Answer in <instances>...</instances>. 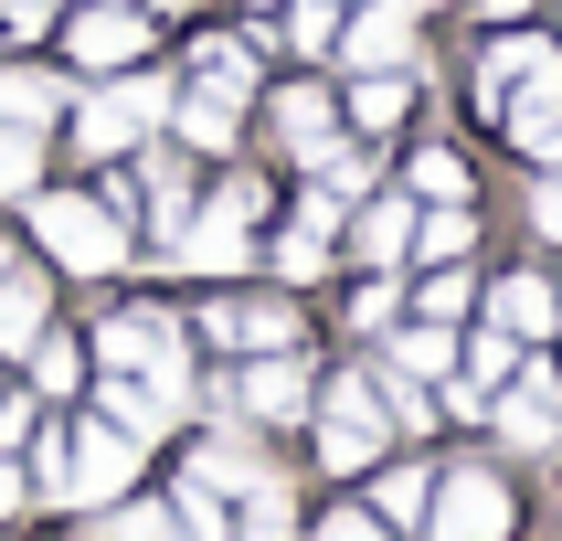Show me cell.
<instances>
[{
	"label": "cell",
	"mask_w": 562,
	"mask_h": 541,
	"mask_svg": "<svg viewBox=\"0 0 562 541\" xmlns=\"http://www.w3.org/2000/svg\"><path fill=\"white\" fill-rule=\"evenodd\" d=\"M32 234H43V255L75 266V277L127 266V213H106L95 191H32Z\"/></svg>",
	"instance_id": "obj_1"
},
{
	"label": "cell",
	"mask_w": 562,
	"mask_h": 541,
	"mask_svg": "<svg viewBox=\"0 0 562 541\" xmlns=\"http://www.w3.org/2000/svg\"><path fill=\"white\" fill-rule=\"evenodd\" d=\"M245 223H255V181H234L223 202H202V213L170 223V266H181V277H234V266L255 255Z\"/></svg>",
	"instance_id": "obj_2"
},
{
	"label": "cell",
	"mask_w": 562,
	"mask_h": 541,
	"mask_svg": "<svg viewBox=\"0 0 562 541\" xmlns=\"http://www.w3.org/2000/svg\"><path fill=\"white\" fill-rule=\"evenodd\" d=\"M170 117V86H159V75H106V86L86 95V117H75V138H86L95 159H117V149H138V138H149V127Z\"/></svg>",
	"instance_id": "obj_3"
},
{
	"label": "cell",
	"mask_w": 562,
	"mask_h": 541,
	"mask_svg": "<svg viewBox=\"0 0 562 541\" xmlns=\"http://www.w3.org/2000/svg\"><path fill=\"white\" fill-rule=\"evenodd\" d=\"M509 488L488 467H446L436 477V499H425V541H509Z\"/></svg>",
	"instance_id": "obj_4"
},
{
	"label": "cell",
	"mask_w": 562,
	"mask_h": 541,
	"mask_svg": "<svg viewBox=\"0 0 562 541\" xmlns=\"http://www.w3.org/2000/svg\"><path fill=\"white\" fill-rule=\"evenodd\" d=\"M95 361H106V372H138V382H159V393H191V350L170 340V318H149V308L106 318V329H95Z\"/></svg>",
	"instance_id": "obj_5"
},
{
	"label": "cell",
	"mask_w": 562,
	"mask_h": 541,
	"mask_svg": "<svg viewBox=\"0 0 562 541\" xmlns=\"http://www.w3.org/2000/svg\"><path fill=\"white\" fill-rule=\"evenodd\" d=\"M488 425H499L520 457H541V446H562V372L552 361H520V372L488 393Z\"/></svg>",
	"instance_id": "obj_6"
},
{
	"label": "cell",
	"mask_w": 562,
	"mask_h": 541,
	"mask_svg": "<svg viewBox=\"0 0 562 541\" xmlns=\"http://www.w3.org/2000/svg\"><path fill=\"white\" fill-rule=\"evenodd\" d=\"M414 32H425V0H361L329 54H350V75H393V64H414Z\"/></svg>",
	"instance_id": "obj_7"
},
{
	"label": "cell",
	"mask_w": 562,
	"mask_h": 541,
	"mask_svg": "<svg viewBox=\"0 0 562 541\" xmlns=\"http://www.w3.org/2000/svg\"><path fill=\"white\" fill-rule=\"evenodd\" d=\"M382 436H393L382 393H372V382H340V393H329V414H318V457L350 477V467H372V457H382Z\"/></svg>",
	"instance_id": "obj_8"
},
{
	"label": "cell",
	"mask_w": 562,
	"mask_h": 541,
	"mask_svg": "<svg viewBox=\"0 0 562 541\" xmlns=\"http://www.w3.org/2000/svg\"><path fill=\"white\" fill-rule=\"evenodd\" d=\"M127 467H138V436H117V425H106V414H95L86 436L64 446V499H75V509H95V499H117V488H127Z\"/></svg>",
	"instance_id": "obj_9"
},
{
	"label": "cell",
	"mask_w": 562,
	"mask_h": 541,
	"mask_svg": "<svg viewBox=\"0 0 562 541\" xmlns=\"http://www.w3.org/2000/svg\"><path fill=\"white\" fill-rule=\"evenodd\" d=\"M64 54L86 64V75H117V64H138V54H149V22H138L127 0H86V22L64 32Z\"/></svg>",
	"instance_id": "obj_10"
},
{
	"label": "cell",
	"mask_w": 562,
	"mask_h": 541,
	"mask_svg": "<svg viewBox=\"0 0 562 541\" xmlns=\"http://www.w3.org/2000/svg\"><path fill=\"white\" fill-rule=\"evenodd\" d=\"M234 404H245L255 425H297V414H308V361H297V350H255V372L234 382Z\"/></svg>",
	"instance_id": "obj_11"
},
{
	"label": "cell",
	"mask_w": 562,
	"mask_h": 541,
	"mask_svg": "<svg viewBox=\"0 0 562 541\" xmlns=\"http://www.w3.org/2000/svg\"><path fill=\"white\" fill-rule=\"evenodd\" d=\"M266 117H277V149H286V159H308V170H318L329 149H340V106H329L318 86H286L277 106H266Z\"/></svg>",
	"instance_id": "obj_12"
},
{
	"label": "cell",
	"mask_w": 562,
	"mask_h": 541,
	"mask_svg": "<svg viewBox=\"0 0 562 541\" xmlns=\"http://www.w3.org/2000/svg\"><path fill=\"white\" fill-rule=\"evenodd\" d=\"M488 329H509L520 350H531V340H552V329H562L552 277H499V286H488Z\"/></svg>",
	"instance_id": "obj_13"
},
{
	"label": "cell",
	"mask_w": 562,
	"mask_h": 541,
	"mask_svg": "<svg viewBox=\"0 0 562 541\" xmlns=\"http://www.w3.org/2000/svg\"><path fill=\"white\" fill-rule=\"evenodd\" d=\"M350 255H361V266H404V255H414V202H404V191L350 213Z\"/></svg>",
	"instance_id": "obj_14"
},
{
	"label": "cell",
	"mask_w": 562,
	"mask_h": 541,
	"mask_svg": "<svg viewBox=\"0 0 562 541\" xmlns=\"http://www.w3.org/2000/svg\"><path fill=\"white\" fill-rule=\"evenodd\" d=\"M329 234H340V191H308L297 223H286V245H277V266L286 277H318V266H329Z\"/></svg>",
	"instance_id": "obj_15"
},
{
	"label": "cell",
	"mask_w": 562,
	"mask_h": 541,
	"mask_svg": "<svg viewBox=\"0 0 562 541\" xmlns=\"http://www.w3.org/2000/svg\"><path fill=\"white\" fill-rule=\"evenodd\" d=\"M170 117H181V149H234L245 95H234V86H191V95H170Z\"/></svg>",
	"instance_id": "obj_16"
},
{
	"label": "cell",
	"mask_w": 562,
	"mask_h": 541,
	"mask_svg": "<svg viewBox=\"0 0 562 541\" xmlns=\"http://www.w3.org/2000/svg\"><path fill=\"white\" fill-rule=\"evenodd\" d=\"M95 414H106L117 436H159V425H170V393L138 382V372H106V382H95Z\"/></svg>",
	"instance_id": "obj_17"
},
{
	"label": "cell",
	"mask_w": 562,
	"mask_h": 541,
	"mask_svg": "<svg viewBox=\"0 0 562 541\" xmlns=\"http://www.w3.org/2000/svg\"><path fill=\"white\" fill-rule=\"evenodd\" d=\"M468 245H477V213H468V202H425V213H414V255H425V266H457Z\"/></svg>",
	"instance_id": "obj_18"
},
{
	"label": "cell",
	"mask_w": 562,
	"mask_h": 541,
	"mask_svg": "<svg viewBox=\"0 0 562 541\" xmlns=\"http://www.w3.org/2000/svg\"><path fill=\"white\" fill-rule=\"evenodd\" d=\"M393 372H404V382L457 372V340H446V318H414V329H393Z\"/></svg>",
	"instance_id": "obj_19"
},
{
	"label": "cell",
	"mask_w": 562,
	"mask_h": 541,
	"mask_svg": "<svg viewBox=\"0 0 562 541\" xmlns=\"http://www.w3.org/2000/svg\"><path fill=\"white\" fill-rule=\"evenodd\" d=\"M32 340H43V277L0 266V350H32Z\"/></svg>",
	"instance_id": "obj_20"
},
{
	"label": "cell",
	"mask_w": 562,
	"mask_h": 541,
	"mask_svg": "<svg viewBox=\"0 0 562 541\" xmlns=\"http://www.w3.org/2000/svg\"><path fill=\"white\" fill-rule=\"evenodd\" d=\"M404 106H414V75H404V64L350 86V127H404Z\"/></svg>",
	"instance_id": "obj_21"
},
{
	"label": "cell",
	"mask_w": 562,
	"mask_h": 541,
	"mask_svg": "<svg viewBox=\"0 0 562 541\" xmlns=\"http://www.w3.org/2000/svg\"><path fill=\"white\" fill-rule=\"evenodd\" d=\"M425 499H436V467H382L372 477V520L393 531V520H425Z\"/></svg>",
	"instance_id": "obj_22"
},
{
	"label": "cell",
	"mask_w": 562,
	"mask_h": 541,
	"mask_svg": "<svg viewBox=\"0 0 562 541\" xmlns=\"http://www.w3.org/2000/svg\"><path fill=\"white\" fill-rule=\"evenodd\" d=\"M213 329L234 350H297V318L286 308H213Z\"/></svg>",
	"instance_id": "obj_23"
},
{
	"label": "cell",
	"mask_w": 562,
	"mask_h": 541,
	"mask_svg": "<svg viewBox=\"0 0 562 541\" xmlns=\"http://www.w3.org/2000/svg\"><path fill=\"white\" fill-rule=\"evenodd\" d=\"M32 191H43V138L0 117V202H32Z\"/></svg>",
	"instance_id": "obj_24"
},
{
	"label": "cell",
	"mask_w": 562,
	"mask_h": 541,
	"mask_svg": "<svg viewBox=\"0 0 562 541\" xmlns=\"http://www.w3.org/2000/svg\"><path fill=\"white\" fill-rule=\"evenodd\" d=\"M191 477H202V488H213V499H223V488H255V477H266V467H255V457H245V446H234V436H213V446H202V457H191Z\"/></svg>",
	"instance_id": "obj_25"
},
{
	"label": "cell",
	"mask_w": 562,
	"mask_h": 541,
	"mask_svg": "<svg viewBox=\"0 0 562 541\" xmlns=\"http://www.w3.org/2000/svg\"><path fill=\"white\" fill-rule=\"evenodd\" d=\"M245 531H234V541H297V509H286V488H277V477H255V488H245Z\"/></svg>",
	"instance_id": "obj_26"
},
{
	"label": "cell",
	"mask_w": 562,
	"mask_h": 541,
	"mask_svg": "<svg viewBox=\"0 0 562 541\" xmlns=\"http://www.w3.org/2000/svg\"><path fill=\"white\" fill-rule=\"evenodd\" d=\"M414 202H468V159L457 149H414Z\"/></svg>",
	"instance_id": "obj_27"
},
{
	"label": "cell",
	"mask_w": 562,
	"mask_h": 541,
	"mask_svg": "<svg viewBox=\"0 0 562 541\" xmlns=\"http://www.w3.org/2000/svg\"><path fill=\"white\" fill-rule=\"evenodd\" d=\"M54 106H64L54 75H0V117H11V127H43Z\"/></svg>",
	"instance_id": "obj_28"
},
{
	"label": "cell",
	"mask_w": 562,
	"mask_h": 541,
	"mask_svg": "<svg viewBox=\"0 0 562 541\" xmlns=\"http://www.w3.org/2000/svg\"><path fill=\"white\" fill-rule=\"evenodd\" d=\"M191 64H202V86H234V95H255V54L234 43V32H213V43H202Z\"/></svg>",
	"instance_id": "obj_29"
},
{
	"label": "cell",
	"mask_w": 562,
	"mask_h": 541,
	"mask_svg": "<svg viewBox=\"0 0 562 541\" xmlns=\"http://www.w3.org/2000/svg\"><path fill=\"white\" fill-rule=\"evenodd\" d=\"M509 372H520V340H509V329H477V340H468V382H477V393H499Z\"/></svg>",
	"instance_id": "obj_30"
},
{
	"label": "cell",
	"mask_w": 562,
	"mask_h": 541,
	"mask_svg": "<svg viewBox=\"0 0 562 541\" xmlns=\"http://www.w3.org/2000/svg\"><path fill=\"white\" fill-rule=\"evenodd\" d=\"M286 43H297V54H329V43H340V0H297V11H286Z\"/></svg>",
	"instance_id": "obj_31"
},
{
	"label": "cell",
	"mask_w": 562,
	"mask_h": 541,
	"mask_svg": "<svg viewBox=\"0 0 562 541\" xmlns=\"http://www.w3.org/2000/svg\"><path fill=\"white\" fill-rule=\"evenodd\" d=\"M170 520H181V541H234V531H223V509H213V488H202V477L181 488V509H170Z\"/></svg>",
	"instance_id": "obj_32"
},
{
	"label": "cell",
	"mask_w": 562,
	"mask_h": 541,
	"mask_svg": "<svg viewBox=\"0 0 562 541\" xmlns=\"http://www.w3.org/2000/svg\"><path fill=\"white\" fill-rule=\"evenodd\" d=\"M32 372H43V393H75V372H86V361H75V340H54V329H43V340H32Z\"/></svg>",
	"instance_id": "obj_33"
},
{
	"label": "cell",
	"mask_w": 562,
	"mask_h": 541,
	"mask_svg": "<svg viewBox=\"0 0 562 541\" xmlns=\"http://www.w3.org/2000/svg\"><path fill=\"white\" fill-rule=\"evenodd\" d=\"M414 308H425V318H468V266H436V277H425V297H414Z\"/></svg>",
	"instance_id": "obj_34"
},
{
	"label": "cell",
	"mask_w": 562,
	"mask_h": 541,
	"mask_svg": "<svg viewBox=\"0 0 562 541\" xmlns=\"http://www.w3.org/2000/svg\"><path fill=\"white\" fill-rule=\"evenodd\" d=\"M106 541H181L170 509H106Z\"/></svg>",
	"instance_id": "obj_35"
},
{
	"label": "cell",
	"mask_w": 562,
	"mask_h": 541,
	"mask_svg": "<svg viewBox=\"0 0 562 541\" xmlns=\"http://www.w3.org/2000/svg\"><path fill=\"white\" fill-rule=\"evenodd\" d=\"M372 393H382V414H393V425H436V393H414L404 372H393V382H372Z\"/></svg>",
	"instance_id": "obj_36"
},
{
	"label": "cell",
	"mask_w": 562,
	"mask_h": 541,
	"mask_svg": "<svg viewBox=\"0 0 562 541\" xmlns=\"http://www.w3.org/2000/svg\"><path fill=\"white\" fill-rule=\"evenodd\" d=\"M393 308H404V297H393V277H372L361 297H350V318H361V329H393Z\"/></svg>",
	"instance_id": "obj_37"
},
{
	"label": "cell",
	"mask_w": 562,
	"mask_h": 541,
	"mask_svg": "<svg viewBox=\"0 0 562 541\" xmlns=\"http://www.w3.org/2000/svg\"><path fill=\"white\" fill-rule=\"evenodd\" d=\"M308 541H382V520H372V509H329Z\"/></svg>",
	"instance_id": "obj_38"
},
{
	"label": "cell",
	"mask_w": 562,
	"mask_h": 541,
	"mask_svg": "<svg viewBox=\"0 0 562 541\" xmlns=\"http://www.w3.org/2000/svg\"><path fill=\"white\" fill-rule=\"evenodd\" d=\"M531 223H541V245H562V170H541V191H531Z\"/></svg>",
	"instance_id": "obj_39"
},
{
	"label": "cell",
	"mask_w": 562,
	"mask_h": 541,
	"mask_svg": "<svg viewBox=\"0 0 562 541\" xmlns=\"http://www.w3.org/2000/svg\"><path fill=\"white\" fill-rule=\"evenodd\" d=\"M149 202H159V234L191 213V191H181V170H149Z\"/></svg>",
	"instance_id": "obj_40"
},
{
	"label": "cell",
	"mask_w": 562,
	"mask_h": 541,
	"mask_svg": "<svg viewBox=\"0 0 562 541\" xmlns=\"http://www.w3.org/2000/svg\"><path fill=\"white\" fill-rule=\"evenodd\" d=\"M0 22H11V32H43V22H54V0H0Z\"/></svg>",
	"instance_id": "obj_41"
},
{
	"label": "cell",
	"mask_w": 562,
	"mask_h": 541,
	"mask_svg": "<svg viewBox=\"0 0 562 541\" xmlns=\"http://www.w3.org/2000/svg\"><path fill=\"white\" fill-rule=\"evenodd\" d=\"M32 436V404H22V393H11V404H0V457H11V446H22Z\"/></svg>",
	"instance_id": "obj_42"
},
{
	"label": "cell",
	"mask_w": 562,
	"mask_h": 541,
	"mask_svg": "<svg viewBox=\"0 0 562 541\" xmlns=\"http://www.w3.org/2000/svg\"><path fill=\"white\" fill-rule=\"evenodd\" d=\"M520 149H531L541 170H562V117H552V127H531V138H520Z\"/></svg>",
	"instance_id": "obj_43"
},
{
	"label": "cell",
	"mask_w": 562,
	"mask_h": 541,
	"mask_svg": "<svg viewBox=\"0 0 562 541\" xmlns=\"http://www.w3.org/2000/svg\"><path fill=\"white\" fill-rule=\"evenodd\" d=\"M477 22H531V0H477Z\"/></svg>",
	"instance_id": "obj_44"
},
{
	"label": "cell",
	"mask_w": 562,
	"mask_h": 541,
	"mask_svg": "<svg viewBox=\"0 0 562 541\" xmlns=\"http://www.w3.org/2000/svg\"><path fill=\"white\" fill-rule=\"evenodd\" d=\"M11 509H22V477H11V467H0V520H11Z\"/></svg>",
	"instance_id": "obj_45"
},
{
	"label": "cell",
	"mask_w": 562,
	"mask_h": 541,
	"mask_svg": "<svg viewBox=\"0 0 562 541\" xmlns=\"http://www.w3.org/2000/svg\"><path fill=\"white\" fill-rule=\"evenodd\" d=\"M0 266H11V245H0Z\"/></svg>",
	"instance_id": "obj_46"
}]
</instances>
